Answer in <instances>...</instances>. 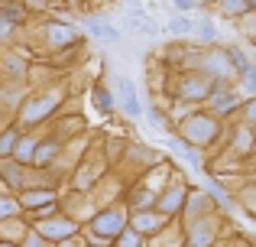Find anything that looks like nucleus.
I'll return each instance as SVG.
<instances>
[{"instance_id":"f03ea898","label":"nucleus","mask_w":256,"mask_h":247,"mask_svg":"<svg viewBox=\"0 0 256 247\" xmlns=\"http://www.w3.org/2000/svg\"><path fill=\"white\" fill-rule=\"evenodd\" d=\"M120 95H124V108H126V114H136V95H133V88L126 82H120Z\"/></svg>"},{"instance_id":"6e6552de","label":"nucleus","mask_w":256,"mask_h":247,"mask_svg":"<svg viewBox=\"0 0 256 247\" xmlns=\"http://www.w3.org/2000/svg\"><path fill=\"white\" fill-rule=\"evenodd\" d=\"M52 153H56V143H49V146H42V150H39V163H46V159L52 156Z\"/></svg>"},{"instance_id":"f257e3e1","label":"nucleus","mask_w":256,"mask_h":247,"mask_svg":"<svg viewBox=\"0 0 256 247\" xmlns=\"http://www.w3.org/2000/svg\"><path fill=\"white\" fill-rule=\"evenodd\" d=\"M120 228V215H100L98 218V231L100 234H117Z\"/></svg>"},{"instance_id":"9d476101","label":"nucleus","mask_w":256,"mask_h":247,"mask_svg":"<svg viewBox=\"0 0 256 247\" xmlns=\"http://www.w3.org/2000/svg\"><path fill=\"white\" fill-rule=\"evenodd\" d=\"M10 140H13V133H6V137H0V153H4V150H10Z\"/></svg>"},{"instance_id":"9b49d317","label":"nucleus","mask_w":256,"mask_h":247,"mask_svg":"<svg viewBox=\"0 0 256 247\" xmlns=\"http://www.w3.org/2000/svg\"><path fill=\"white\" fill-rule=\"evenodd\" d=\"M227 7H230L234 13H240V10H244V0H227Z\"/></svg>"},{"instance_id":"ddd939ff","label":"nucleus","mask_w":256,"mask_h":247,"mask_svg":"<svg viewBox=\"0 0 256 247\" xmlns=\"http://www.w3.org/2000/svg\"><path fill=\"white\" fill-rule=\"evenodd\" d=\"M0 211H13V205H6V202H0Z\"/></svg>"},{"instance_id":"4468645a","label":"nucleus","mask_w":256,"mask_h":247,"mask_svg":"<svg viewBox=\"0 0 256 247\" xmlns=\"http://www.w3.org/2000/svg\"><path fill=\"white\" fill-rule=\"evenodd\" d=\"M188 4H192V0H178V7H188Z\"/></svg>"},{"instance_id":"f8f14e48","label":"nucleus","mask_w":256,"mask_h":247,"mask_svg":"<svg viewBox=\"0 0 256 247\" xmlns=\"http://www.w3.org/2000/svg\"><path fill=\"white\" fill-rule=\"evenodd\" d=\"M250 121H256V101L250 104Z\"/></svg>"},{"instance_id":"423d86ee","label":"nucleus","mask_w":256,"mask_h":247,"mask_svg":"<svg viewBox=\"0 0 256 247\" xmlns=\"http://www.w3.org/2000/svg\"><path fill=\"white\" fill-rule=\"evenodd\" d=\"M172 33H192V23H188V20H175V23H172Z\"/></svg>"},{"instance_id":"0eeeda50","label":"nucleus","mask_w":256,"mask_h":247,"mask_svg":"<svg viewBox=\"0 0 256 247\" xmlns=\"http://www.w3.org/2000/svg\"><path fill=\"white\" fill-rule=\"evenodd\" d=\"M136 244H140V234H136V231H133V234L126 231V234H124V247H136Z\"/></svg>"},{"instance_id":"1a4fd4ad","label":"nucleus","mask_w":256,"mask_h":247,"mask_svg":"<svg viewBox=\"0 0 256 247\" xmlns=\"http://www.w3.org/2000/svg\"><path fill=\"white\" fill-rule=\"evenodd\" d=\"M198 30H201V36H204V39H214V26L208 23V20H204V23L198 26Z\"/></svg>"},{"instance_id":"20e7f679","label":"nucleus","mask_w":256,"mask_h":247,"mask_svg":"<svg viewBox=\"0 0 256 247\" xmlns=\"http://www.w3.org/2000/svg\"><path fill=\"white\" fill-rule=\"evenodd\" d=\"M49 36L56 39V43H68V36H72V33L65 30V26H49Z\"/></svg>"},{"instance_id":"7ed1b4c3","label":"nucleus","mask_w":256,"mask_h":247,"mask_svg":"<svg viewBox=\"0 0 256 247\" xmlns=\"http://www.w3.org/2000/svg\"><path fill=\"white\" fill-rule=\"evenodd\" d=\"M91 33H98L100 39H117V30H114V26H104V23H98V20H91Z\"/></svg>"},{"instance_id":"39448f33","label":"nucleus","mask_w":256,"mask_h":247,"mask_svg":"<svg viewBox=\"0 0 256 247\" xmlns=\"http://www.w3.org/2000/svg\"><path fill=\"white\" fill-rule=\"evenodd\" d=\"M94 101H98V108H100V111H110V95L98 91V95H94Z\"/></svg>"}]
</instances>
